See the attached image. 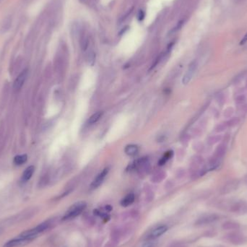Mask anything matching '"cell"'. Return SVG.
Listing matches in <instances>:
<instances>
[{
  "label": "cell",
  "instance_id": "1",
  "mask_svg": "<svg viewBox=\"0 0 247 247\" xmlns=\"http://www.w3.org/2000/svg\"><path fill=\"white\" fill-rule=\"evenodd\" d=\"M87 207V203L84 201H80L73 204L65 212L64 215L62 217V220H69L74 219L80 215Z\"/></svg>",
  "mask_w": 247,
  "mask_h": 247
},
{
  "label": "cell",
  "instance_id": "2",
  "mask_svg": "<svg viewBox=\"0 0 247 247\" xmlns=\"http://www.w3.org/2000/svg\"><path fill=\"white\" fill-rule=\"evenodd\" d=\"M168 226L165 225H161V226H157L154 228L152 230H150L145 237V240H155L159 238L163 234L168 230Z\"/></svg>",
  "mask_w": 247,
  "mask_h": 247
},
{
  "label": "cell",
  "instance_id": "3",
  "mask_svg": "<svg viewBox=\"0 0 247 247\" xmlns=\"http://www.w3.org/2000/svg\"><path fill=\"white\" fill-rule=\"evenodd\" d=\"M32 239H28V238L22 237V236H18L17 239H12V240L7 241L3 247H20L23 246L28 244L30 243L32 241Z\"/></svg>",
  "mask_w": 247,
  "mask_h": 247
},
{
  "label": "cell",
  "instance_id": "4",
  "mask_svg": "<svg viewBox=\"0 0 247 247\" xmlns=\"http://www.w3.org/2000/svg\"><path fill=\"white\" fill-rule=\"evenodd\" d=\"M227 239L230 243L234 245H241L246 242L247 239L244 235L240 233H231L227 236Z\"/></svg>",
  "mask_w": 247,
  "mask_h": 247
},
{
  "label": "cell",
  "instance_id": "5",
  "mask_svg": "<svg viewBox=\"0 0 247 247\" xmlns=\"http://www.w3.org/2000/svg\"><path fill=\"white\" fill-rule=\"evenodd\" d=\"M196 69H197V62L196 61L192 62V63L189 64V68L186 70L185 75H184L182 79V82L184 85H186L190 82L192 78L193 77V75H194L195 72H196Z\"/></svg>",
  "mask_w": 247,
  "mask_h": 247
},
{
  "label": "cell",
  "instance_id": "6",
  "mask_svg": "<svg viewBox=\"0 0 247 247\" xmlns=\"http://www.w3.org/2000/svg\"><path fill=\"white\" fill-rule=\"evenodd\" d=\"M239 186V181L238 180H232L226 183L224 186L220 189V194H227L231 193L238 189Z\"/></svg>",
  "mask_w": 247,
  "mask_h": 247
},
{
  "label": "cell",
  "instance_id": "7",
  "mask_svg": "<svg viewBox=\"0 0 247 247\" xmlns=\"http://www.w3.org/2000/svg\"><path fill=\"white\" fill-rule=\"evenodd\" d=\"M108 173H109V168H106L95 177L93 182L91 184V189H95L98 187H99L102 184V183L104 181L105 178L107 176Z\"/></svg>",
  "mask_w": 247,
  "mask_h": 247
},
{
  "label": "cell",
  "instance_id": "8",
  "mask_svg": "<svg viewBox=\"0 0 247 247\" xmlns=\"http://www.w3.org/2000/svg\"><path fill=\"white\" fill-rule=\"evenodd\" d=\"M219 219V216L216 214H211V215H206V216H204L201 218H199L197 221L196 222V226H205V225L210 224V223H214V222L217 221Z\"/></svg>",
  "mask_w": 247,
  "mask_h": 247
},
{
  "label": "cell",
  "instance_id": "9",
  "mask_svg": "<svg viewBox=\"0 0 247 247\" xmlns=\"http://www.w3.org/2000/svg\"><path fill=\"white\" fill-rule=\"evenodd\" d=\"M230 210L239 214H245L247 212V205L242 202H235L230 207Z\"/></svg>",
  "mask_w": 247,
  "mask_h": 247
},
{
  "label": "cell",
  "instance_id": "10",
  "mask_svg": "<svg viewBox=\"0 0 247 247\" xmlns=\"http://www.w3.org/2000/svg\"><path fill=\"white\" fill-rule=\"evenodd\" d=\"M27 75H28V72L26 69V70L23 71V72H22V73L20 74L18 77H17V79L15 80L14 86H13L15 91H18L21 89L23 84H24L25 81H26V77H27Z\"/></svg>",
  "mask_w": 247,
  "mask_h": 247
},
{
  "label": "cell",
  "instance_id": "11",
  "mask_svg": "<svg viewBox=\"0 0 247 247\" xmlns=\"http://www.w3.org/2000/svg\"><path fill=\"white\" fill-rule=\"evenodd\" d=\"M12 24V18L11 16H7L1 22V26H0V33H5L10 29Z\"/></svg>",
  "mask_w": 247,
  "mask_h": 247
},
{
  "label": "cell",
  "instance_id": "12",
  "mask_svg": "<svg viewBox=\"0 0 247 247\" xmlns=\"http://www.w3.org/2000/svg\"><path fill=\"white\" fill-rule=\"evenodd\" d=\"M134 199H135V196L133 193L128 194L127 195H126L122 199L121 201V205L124 208H127V207L131 205L133 202H134Z\"/></svg>",
  "mask_w": 247,
  "mask_h": 247
},
{
  "label": "cell",
  "instance_id": "13",
  "mask_svg": "<svg viewBox=\"0 0 247 247\" xmlns=\"http://www.w3.org/2000/svg\"><path fill=\"white\" fill-rule=\"evenodd\" d=\"M124 151H125L126 154L129 155V156H134L138 153L139 147L136 145H128L127 146H126Z\"/></svg>",
  "mask_w": 247,
  "mask_h": 247
},
{
  "label": "cell",
  "instance_id": "14",
  "mask_svg": "<svg viewBox=\"0 0 247 247\" xmlns=\"http://www.w3.org/2000/svg\"><path fill=\"white\" fill-rule=\"evenodd\" d=\"M240 226L238 223L234 221H226L225 223H223V224L222 225V228H223V230H237L239 228Z\"/></svg>",
  "mask_w": 247,
  "mask_h": 247
},
{
  "label": "cell",
  "instance_id": "15",
  "mask_svg": "<svg viewBox=\"0 0 247 247\" xmlns=\"http://www.w3.org/2000/svg\"><path fill=\"white\" fill-rule=\"evenodd\" d=\"M34 171H35V168L33 165L28 167L26 170H25L24 173L23 174L22 176V180L23 181H27L32 177Z\"/></svg>",
  "mask_w": 247,
  "mask_h": 247
},
{
  "label": "cell",
  "instance_id": "16",
  "mask_svg": "<svg viewBox=\"0 0 247 247\" xmlns=\"http://www.w3.org/2000/svg\"><path fill=\"white\" fill-rule=\"evenodd\" d=\"M226 145L225 144H220L216 147V150H215V155L214 156L216 157V158H219V159H221L224 155L226 154Z\"/></svg>",
  "mask_w": 247,
  "mask_h": 247
},
{
  "label": "cell",
  "instance_id": "17",
  "mask_svg": "<svg viewBox=\"0 0 247 247\" xmlns=\"http://www.w3.org/2000/svg\"><path fill=\"white\" fill-rule=\"evenodd\" d=\"M103 111H98L96 113H95L94 114H93L92 116L90 117L89 120H88V123L93 124L96 123L98 121H99V119L102 117L103 116Z\"/></svg>",
  "mask_w": 247,
  "mask_h": 247
},
{
  "label": "cell",
  "instance_id": "18",
  "mask_svg": "<svg viewBox=\"0 0 247 247\" xmlns=\"http://www.w3.org/2000/svg\"><path fill=\"white\" fill-rule=\"evenodd\" d=\"M28 157L26 155H17L16 157H15L14 158V163L16 165H22V164L25 163L27 161Z\"/></svg>",
  "mask_w": 247,
  "mask_h": 247
},
{
  "label": "cell",
  "instance_id": "19",
  "mask_svg": "<svg viewBox=\"0 0 247 247\" xmlns=\"http://www.w3.org/2000/svg\"><path fill=\"white\" fill-rule=\"evenodd\" d=\"M172 156H173V151H171H171L166 152V153L163 155V157L160 160L159 165H164V164H165V163H166L167 161H168Z\"/></svg>",
  "mask_w": 247,
  "mask_h": 247
},
{
  "label": "cell",
  "instance_id": "20",
  "mask_svg": "<svg viewBox=\"0 0 247 247\" xmlns=\"http://www.w3.org/2000/svg\"><path fill=\"white\" fill-rule=\"evenodd\" d=\"M239 122H240V119L237 117H234L230 119L227 122H226V124L227 127H233L237 125L238 124H239Z\"/></svg>",
  "mask_w": 247,
  "mask_h": 247
},
{
  "label": "cell",
  "instance_id": "21",
  "mask_svg": "<svg viewBox=\"0 0 247 247\" xmlns=\"http://www.w3.org/2000/svg\"><path fill=\"white\" fill-rule=\"evenodd\" d=\"M221 140H222V136L221 135L213 136V137H211L209 139V140H208V143H209L210 145H214V144H215V143H218V142L220 141Z\"/></svg>",
  "mask_w": 247,
  "mask_h": 247
},
{
  "label": "cell",
  "instance_id": "22",
  "mask_svg": "<svg viewBox=\"0 0 247 247\" xmlns=\"http://www.w3.org/2000/svg\"><path fill=\"white\" fill-rule=\"evenodd\" d=\"M156 246V241L155 240H146L143 244L142 247H155Z\"/></svg>",
  "mask_w": 247,
  "mask_h": 247
},
{
  "label": "cell",
  "instance_id": "23",
  "mask_svg": "<svg viewBox=\"0 0 247 247\" xmlns=\"http://www.w3.org/2000/svg\"><path fill=\"white\" fill-rule=\"evenodd\" d=\"M95 53L93 51H91V52L88 54V63L91 65H93L95 62Z\"/></svg>",
  "mask_w": 247,
  "mask_h": 247
},
{
  "label": "cell",
  "instance_id": "24",
  "mask_svg": "<svg viewBox=\"0 0 247 247\" xmlns=\"http://www.w3.org/2000/svg\"><path fill=\"white\" fill-rule=\"evenodd\" d=\"M245 100H246V97H245L244 95H238L235 99V102H236V104H241V103H244Z\"/></svg>",
  "mask_w": 247,
  "mask_h": 247
},
{
  "label": "cell",
  "instance_id": "25",
  "mask_svg": "<svg viewBox=\"0 0 247 247\" xmlns=\"http://www.w3.org/2000/svg\"><path fill=\"white\" fill-rule=\"evenodd\" d=\"M233 108L228 107L224 111V113H223V115H224L225 117L229 118V117H230L232 115H233Z\"/></svg>",
  "mask_w": 247,
  "mask_h": 247
},
{
  "label": "cell",
  "instance_id": "26",
  "mask_svg": "<svg viewBox=\"0 0 247 247\" xmlns=\"http://www.w3.org/2000/svg\"><path fill=\"white\" fill-rule=\"evenodd\" d=\"M226 128H228V127L227 126H226V123L220 124H218L216 127H215V131H216L217 132H221V131H224Z\"/></svg>",
  "mask_w": 247,
  "mask_h": 247
},
{
  "label": "cell",
  "instance_id": "27",
  "mask_svg": "<svg viewBox=\"0 0 247 247\" xmlns=\"http://www.w3.org/2000/svg\"><path fill=\"white\" fill-rule=\"evenodd\" d=\"M216 100L218 104L223 105L225 102L224 95L223 94H218L216 97Z\"/></svg>",
  "mask_w": 247,
  "mask_h": 247
},
{
  "label": "cell",
  "instance_id": "28",
  "mask_svg": "<svg viewBox=\"0 0 247 247\" xmlns=\"http://www.w3.org/2000/svg\"><path fill=\"white\" fill-rule=\"evenodd\" d=\"M246 42H247V33L246 34H245V35L244 36V38H242V40L241 41L240 44H241V45H243V44H244L245 43H246Z\"/></svg>",
  "mask_w": 247,
  "mask_h": 247
},
{
  "label": "cell",
  "instance_id": "29",
  "mask_svg": "<svg viewBox=\"0 0 247 247\" xmlns=\"http://www.w3.org/2000/svg\"><path fill=\"white\" fill-rule=\"evenodd\" d=\"M244 181H245V183H246V184H247V175L244 177Z\"/></svg>",
  "mask_w": 247,
  "mask_h": 247
},
{
  "label": "cell",
  "instance_id": "30",
  "mask_svg": "<svg viewBox=\"0 0 247 247\" xmlns=\"http://www.w3.org/2000/svg\"><path fill=\"white\" fill-rule=\"evenodd\" d=\"M2 233H3V228H0V235H1Z\"/></svg>",
  "mask_w": 247,
  "mask_h": 247
}]
</instances>
